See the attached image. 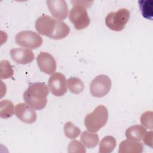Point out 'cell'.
Returning a JSON list of instances; mask_svg holds the SVG:
<instances>
[{"instance_id":"1","label":"cell","mask_w":153,"mask_h":153,"mask_svg":"<svg viewBox=\"0 0 153 153\" xmlns=\"http://www.w3.org/2000/svg\"><path fill=\"white\" fill-rule=\"evenodd\" d=\"M35 27L39 34L53 39H62L67 36L70 32L69 27L65 22L47 15L38 17Z\"/></svg>"},{"instance_id":"2","label":"cell","mask_w":153,"mask_h":153,"mask_svg":"<svg viewBox=\"0 0 153 153\" xmlns=\"http://www.w3.org/2000/svg\"><path fill=\"white\" fill-rule=\"evenodd\" d=\"M49 90L44 82L30 84L24 91L23 97L25 103L34 109H44L47 103Z\"/></svg>"},{"instance_id":"3","label":"cell","mask_w":153,"mask_h":153,"mask_svg":"<svg viewBox=\"0 0 153 153\" xmlns=\"http://www.w3.org/2000/svg\"><path fill=\"white\" fill-rule=\"evenodd\" d=\"M108 119V111L103 105L97 106L94 111L84 118V124L91 132H97L105 126Z\"/></svg>"},{"instance_id":"4","label":"cell","mask_w":153,"mask_h":153,"mask_svg":"<svg viewBox=\"0 0 153 153\" xmlns=\"http://www.w3.org/2000/svg\"><path fill=\"white\" fill-rule=\"evenodd\" d=\"M71 3L74 4V7L71 9L69 13L70 22L73 23L76 30L85 29L90 23L87 8L79 4L76 1H72Z\"/></svg>"},{"instance_id":"5","label":"cell","mask_w":153,"mask_h":153,"mask_svg":"<svg viewBox=\"0 0 153 153\" xmlns=\"http://www.w3.org/2000/svg\"><path fill=\"white\" fill-rule=\"evenodd\" d=\"M130 17V12L126 8L109 13L105 18V24L110 29L119 32L126 26Z\"/></svg>"},{"instance_id":"6","label":"cell","mask_w":153,"mask_h":153,"mask_svg":"<svg viewBox=\"0 0 153 153\" xmlns=\"http://www.w3.org/2000/svg\"><path fill=\"white\" fill-rule=\"evenodd\" d=\"M16 43L28 49H36L42 44V37L37 33L31 30H23L15 36Z\"/></svg>"},{"instance_id":"7","label":"cell","mask_w":153,"mask_h":153,"mask_svg":"<svg viewBox=\"0 0 153 153\" xmlns=\"http://www.w3.org/2000/svg\"><path fill=\"white\" fill-rule=\"evenodd\" d=\"M111 80L107 75H97L90 83V93L94 97H102L109 93L111 88Z\"/></svg>"},{"instance_id":"8","label":"cell","mask_w":153,"mask_h":153,"mask_svg":"<svg viewBox=\"0 0 153 153\" xmlns=\"http://www.w3.org/2000/svg\"><path fill=\"white\" fill-rule=\"evenodd\" d=\"M48 87L53 95L63 96L67 92V81L65 75L60 72L53 74L48 79Z\"/></svg>"},{"instance_id":"9","label":"cell","mask_w":153,"mask_h":153,"mask_svg":"<svg viewBox=\"0 0 153 153\" xmlns=\"http://www.w3.org/2000/svg\"><path fill=\"white\" fill-rule=\"evenodd\" d=\"M51 15L59 20H63L68 16V7L64 0H48L46 2Z\"/></svg>"},{"instance_id":"10","label":"cell","mask_w":153,"mask_h":153,"mask_svg":"<svg viewBox=\"0 0 153 153\" xmlns=\"http://www.w3.org/2000/svg\"><path fill=\"white\" fill-rule=\"evenodd\" d=\"M36 62L41 71L48 75L53 74L56 69V62L50 54L41 52L36 57Z\"/></svg>"},{"instance_id":"11","label":"cell","mask_w":153,"mask_h":153,"mask_svg":"<svg viewBox=\"0 0 153 153\" xmlns=\"http://www.w3.org/2000/svg\"><path fill=\"white\" fill-rule=\"evenodd\" d=\"M14 113L17 118L25 123L32 124L35 123L36 120L35 111L26 103L17 104L15 107Z\"/></svg>"},{"instance_id":"12","label":"cell","mask_w":153,"mask_h":153,"mask_svg":"<svg viewBox=\"0 0 153 153\" xmlns=\"http://www.w3.org/2000/svg\"><path fill=\"white\" fill-rule=\"evenodd\" d=\"M10 56L14 62L22 65L31 63L35 58V55L32 50L23 48L11 49L10 50Z\"/></svg>"},{"instance_id":"13","label":"cell","mask_w":153,"mask_h":153,"mask_svg":"<svg viewBox=\"0 0 153 153\" xmlns=\"http://www.w3.org/2000/svg\"><path fill=\"white\" fill-rule=\"evenodd\" d=\"M143 146L142 143L128 139L122 141L119 145V153H141Z\"/></svg>"},{"instance_id":"14","label":"cell","mask_w":153,"mask_h":153,"mask_svg":"<svg viewBox=\"0 0 153 153\" xmlns=\"http://www.w3.org/2000/svg\"><path fill=\"white\" fill-rule=\"evenodd\" d=\"M146 133V128L140 125H134L129 127L126 131V137L133 141H141Z\"/></svg>"},{"instance_id":"15","label":"cell","mask_w":153,"mask_h":153,"mask_svg":"<svg viewBox=\"0 0 153 153\" xmlns=\"http://www.w3.org/2000/svg\"><path fill=\"white\" fill-rule=\"evenodd\" d=\"M80 139L85 147L93 148L98 144L99 136L96 133H93V132L84 131L81 133Z\"/></svg>"},{"instance_id":"16","label":"cell","mask_w":153,"mask_h":153,"mask_svg":"<svg viewBox=\"0 0 153 153\" xmlns=\"http://www.w3.org/2000/svg\"><path fill=\"white\" fill-rule=\"evenodd\" d=\"M117 145V141L115 137L112 136H106L99 143L100 153H110L113 151Z\"/></svg>"},{"instance_id":"17","label":"cell","mask_w":153,"mask_h":153,"mask_svg":"<svg viewBox=\"0 0 153 153\" xmlns=\"http://www.w3.org/2000/svg\"><path fill=\"white\" fill-rule=\"evenodd\" d=\"M139 6L142 16L146 19L152 20L153 16V1L140 0L138 1Z\"/></svg>"},{"instance_id":"18","label":"cell","mask_w":153,"mask_h":153,"mask_svg":"<svg viewBox=\"0 0 153 153\" xmlns=\"http://www.w3.org/2000/svg\"><path fill=\"white\" fill-rule=\"evenodd\" d=\"M14 112L13 103L9 100H2L0 102V117L2 118H9Z\"/></svg>"},{"instance_id":"19","label":"cell","mask_w":153,"mask_h":153,"mask_svg":"<svg viewBox=\"0 0 153 153\" xmlns=\"http://www.w3.org/2000/svg\"><path fill=\"white\" fill-rule=\"evenodd\" d=\"M67 87L69 91L74 94H79L84 88L83 82L76 77H71L67 80Z\"/></svg>"},{"instance_id":"20","label":"cell","mask_w":153,"mask_h":153,"mask_svg":"<svg viewBox=\"0 0 153 153\" xmlns=\"http://www.w3.org/2000/svg\"><path fill=\"white\" fill-rule=\"evenodd\" d=\"M63 129L65 136L71 139H75L81 133L80 129L71 121L65 123Z\"/></svg>"},{"instance_id":"21","label":"cell","mask_w":153,"mask_h":153,"mask_svg":"<svg viewBox=\"0 0 153 153\" xmlns=\"http://www.w3.org/2000/svg\"><path fill=\"white\" fill-rule=\"evenodd\" d=\"M0 76L1 79H8L11 78L14 73L13 66L7 60H3L0 63Z\"/></svg>"},{"instance_id":"22","label":"cell","mask_w":153,"mask_h":153,"mask_svg":"<svg viewBox=\"0 0 153 153\" xmlns=\"http://www.w3.org/2000/svg\"><path fill=\"white\" fill-rule=\"evenodd\" d=\"M140 123L145 128H152V112L146 111L140 117Z\"/></svg>"},{"instance_id":"23","label":"cell","mask_w":153,"mask_h":153,"mask_svg":"<svg viewBox=\"0 0 153 153\" xmlns=\"http://www.w3.org/2000/svg\"><path fill=\"white\" fill-rule=\"evenodd\" d=\"M68 152H85V149L83 145L78 140H74L69 142L68 145Z\"/></svg>"},{"instance_id":"24","label":"cell","mask_w":153,"mask_h":153,"mask_svg":"<svg viewBox=\"0 0 153 153\" xmlns=\"http://www.w3.org/2000/svg\"><path fill=\"white\" fill-rule=\"evenodd\" d=\"M142 139L146 145L149 146L151 148H152V131L146 132Z\"/></svg>"}]
</instances>
